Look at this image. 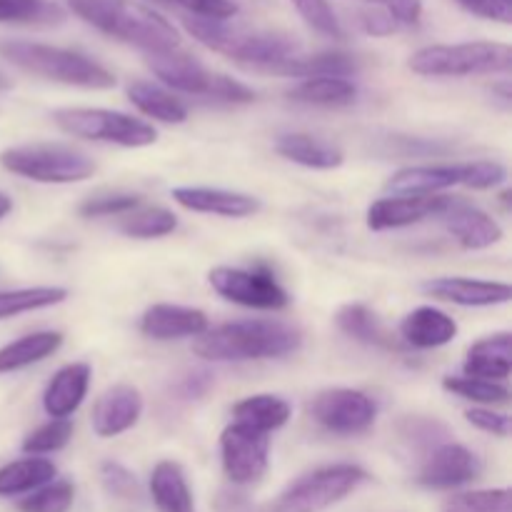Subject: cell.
I'll list each match as a JSON object with an SVG mask.
<instances>
[{
    "label": "cell",
    "instance_id": "cell-47",
    "mask_svg": "<svg viewBox=\"0 0 512 512\" xmlns=\"http://www.w3.org/2000/svg\"><path fill=\"white\" fill-rule=\"evenodd\" d=\"M365 30L375 35H385V33H393L395 30V20L390 18L388 13L385 15H365Z\"/></svg>",
    "mask_w": 512,
    "mask_h": 512
},
{
    "label": "cell",
    "instance_id": "cell-17",
    "mask_svg": "<svg viewBox=\"0 0 512 512\" xmlns=\"http://www.w3.org/2000/svg\"><path fill=\"white\" fill-rule=\"evenodd\" d=\"M420 290L428 298L463 305V308H493V305L510 303L512 298L508 283L475 278H430L420 285Z\"/></svg>",
    "mask_w": 512,
    "mask_h": 512
},
{
    "label": "cell",
    "instance_id": "cell-6",
    "mask_svg": "<svg viewBox=\"0 0 512 512\" xmlns=\"http://www.w3.org/2000/svg\"><path fill=\"white\" fill-rule=\"evenodd\" d=\"M0 165L8 173L45 185L83 183L95 173L93 158L58 143L15 145L0 153Z\"/></svg>",
    "mask_w": 512,
    "mask_h": 512
},
{
    "label": "cell",
    "instance_id": "cell-10",
    "mask_svg": "<svg viewBox=\"0 0 512 512\" xmlns=\"http://www.w3.org/2000/svg\"><path fill=\"white\" fill-rule=\"evenodd\" d=\"M208 283L223 300L255 310H283L290 298L265 265L255 268H230L218 265L208 273Z\"/></svg>",
    "mask_w": 512,
    "mask_h": 512
},
{
    "label": "cell",
    "instance_id": "cell-5",
    "mask_svg": "<svg viewBox=\"0 0 512 512\" xmlns=\"http://www.w3.org/2000/svg\"><path fill=\"white\" fill-rule=\"evenodd\" d=\"M410 70L425 78H465V75L508 73L512 48L508 43L475 40V43L428 45L410 55Z\"/></svg>",
    "mask_w": 512,
    "mask_h": 512
},
{
    "label": "cell",
    "instance_id": "cell-9",
    "mask_svg": "<svg viewBox=\"0 0 512 512\" xmlns=\"http://www.w3.org/2000/svg\"><path fill=\"white\" fill-rule=\"evenodd\" d=\"M55 125L73 138L113 143L120 148H148L158 140V130L145 120L108 108H58Z\"/></svg>",
    "mask_w": 512,
    "mask_h": 512
},
{
    "label": "cell",
    "instance_id": "cell-36",
    "mask_svg": "<svg viewBox=\"0 0 512 512\" xmlns=\"http://www.w3.org/2000/svg\"><path fill=\"white\" fill-rule=\"evenodd\" d=\"M443 388L448 393L458 395V398L470 400L478 405H495V403H508L510 390L505 383H490V380L468 378V375H448L443 380Z\"/></svg>",
    "mask_w": 512,
    "mask_h": 512
},
{
    "label": "cell",
    "instance_id": "cell-49",
    "mask_svg": "<svg viewBox=\"0 0 512 512\" xmlns=\"http://www.w3.org/2000/svg\"><path fill=\"white\" fill-rule=\"evenodd\" d=\"M8 85H10V83H8V80H5V78H3V75H0V90H5V88H8Z\"/></svg>",
    "mask_w": 512,
    "mask_h": 512
},
{
    "label": "cell",
    "instance_id": "cell-37",
    "mask_svg": "<svg viewBox=\"0 0 512 512\" xmlns=\"http://www.w3.org/2000/svg\"><path fill=\"white\" fill-rule=\"evenodd\" d=\"M75 503V488L68 480H53L33 490L18 503V512H68Z\"/></svg>",
    "mask_w": 512,
    "mask_h": 512
},
{
    "label": "cell",
    "instance_id": "cell-34",
    "mask_svg": "<svg viewBox=\"0 0 512 512\" xmlns=\"http://www.w3.org/2000/svg\"><path fill=\"white\" fill-rule=\"evenodd\" d=\"M120 233L128 235V238H138V240H155V238H165V235L173 233L178 228V218H175L170 210L158 208H135L130 213L120 215L118 223Z\"/></svg>",
    "mask_w": 512,
    "mask_h": 512
},
{
    "label": "cell",
    "instance_id": "cell-27",
    "mask_svg": "<svg viewBox=\"0 0 512 512\" xmlns=\"http://www.w3.org/2000/svg\"><path fill=\"white\" fill-rule=\"evenodd\" d=\"M60 345H63V335L55 333V330H38V333L23 335V338L0 348V375L40 363V360L58 353Z\"/></svg>",
    "mask_w": 512,
    "mask_h": 512
},
{
    "label": "cell",
    "instance_id": "cell-25",
    "mask_svg": "<svg viewBox=\"0 0 512 512\" xmlns=\"http://www.w3.org/2000/svg\"><path fill=\"white\" fill-rule=\"evenodd\" d=\"M463 373L468 378L505 383L510 378V333L490 335V338L470 345Z\"/></svg>",
    "mask_w": 512,
    "mask_h": 512
},
{
    "label": "cell",
    "instance_id": "cell-16",
    "mask_svg": "<svg viewBox=\"0 0 512 512\" xmlns=\"http://www.w3.org/2000/svg\"><path fill=\"white\" fill-rule=\"evenodd\" d=\"M143 415V395L133 385H113L95 400L90 425L98 438H115L133 428Z\"/></svg>",
    "mask_w": 512,
    "mask_h": 512
},
{
    "label": "cell",
    "instance_id": "cell-22",
    "mask_svg": "<svg viewBox=\"0 0 512 512\" xmlns=\"http://www.w3.org/2000/svg\"><path fill=\"white\" fill-rule=\"evenodd\" d=\"M400 335H403L405 343L418 350L443 348L458 338V323L443 310L423 305V308H415L413 313L405 315L403 323H400Z\"/></svg>",
    "mask_w": 512,
    "mask_h": 512
},
{
    "label": "cell",
    "instance_id": "cell-21",
    "mask_svg": "<svg viewBox=\"0 0 512 512\" xmlns=\"http://www.w3.org/2000/svg\"><path fill=\"white\" fill-rule=\"evenodd\" d=\"M90 388V365L70 363L53 375L43 393V408L53 420L70 418L83 405Z\"/></svg>",
    "mask_w": 512,
    "mask_h": 512
},
{
    "label": "cell",
    "instance_id": "cell-33",
    "mask_svg": "<svg viewBox=\"0 0 512 512\" xmlns=\"http://www.w3.org/2000/svg\"><path fill=\"white\" fill-rule=\"evenodd\" d=\"M68 298V290L55 288V285H38V288L20 290H0V320L15 318V315L33 313L60 305Z\"/></svg>",
    "mask_w": 512,
    "mask_h": 512
},
{
    "label": "cell",
    "instance_id": "cell-18",
    "mask_svg": "<svg viewBox=\"0 0 512 512\" xmlns=\"http://www.w3.org/2000/svg\"><path fill=\"white\" fill-rule=\"evenodd\" d=\"M448 195H388L368 208L365 223L370 230H393L435 218Z\"/></svg>",
    "mask_w": 512,
    "mask_h": 512
},
{
    "label": "cell",
    "instance_id": "cell-29",
    "mask_svg": "<svg viewBox=\"0 0 512 512\" xmlns=\"http://www.w3.org/2000/svg\"><path fill=\"white\" fill-rule=\"evenodd\" d=\"M58 468L48 458L13 460V463L0 468V498H13V495H28L43 485L53 483Z\"/></svg>",
    "mask_w": 512,
    "mask_h": 512
},
{
    "label": "cell",
    "instance_id": "cell-48",
    "mask_svg": "<svg viewBox=\"0 0 512 512\" xmlns=\"http://www.w3.org/2000/svg\"><path fill=\"white\" fill-rule=\"evenodd\" d=\"M10 210H13V200H10L5 193H0V220H3Z\"/></svg>",
    "mask_w": 512,
    "mask_h": 512
},
{
    "label": "cell",
    "instance_id": "cell-23",
    "mask_svg": "<svg viewBox=\"0 0 512 512\" xmlns=\"http://www.w3.org/2000/svg\"><path fill=\"white\" fill-rule=\"evenodd\" d=\"M358 70V60L350 53H340V50H325V53L315 55H293V58L283 60V63L273 65L265 73L288 75V78H348Z\"/></svg>",
    "mask_w": 512,
    "mask_h": 512
},
{
    "label": "cell",
    "instance_id": "cell-46",
    "mask_svg": "<svg viewBox=\"0 0 512 512\" xmlns=\"http://www.w3.org/2000/svg\"><path fill=\"white\" fill-rule=\"evenodd\" d=\"M363 3L380 5L395 23L403 25H415L423 15V0H363Z\"/></svg>",
    "mask_w": 512,
    "mask_h": 512
},
{
    "label": "cell",
    "instance_id": "cell-35",
    "mask_svg": "<svg viewBox=\"0 0 512 512\" xmlns=\"http://www.w3.org/2000/svg\"><path fill=\"white\" fill-rule=\"evenodd\" d=\"M65 10L53 0H0V23L58 25Z\"/></svg>",
    "mask_w": 512,
    "mask_h": 512
},
{
    "label": "cell",
    "instance_id": "cell-13",
    "mask_svg": "<svg viewBox=\"0 0 512 512\" xmlns=\"http://www.w3.org/2000/svg\"><path fill=\"white\" fill-rule=\"evenodd\" d=\"M483 475V460L460 443H438L420 465L415 483L428 490H450Z\"/></svg>",
    "mask_w": 512,
    "mask_h": 512
},
{
    "label": "cell",
    "instance_id": "cell-19",
    "mask_svg": "<svg viewBox=\"0 0 512 512\" xmlns=\"http://www.w3.org/2000/svg\"><path fill=\"white\" fill-rule=\"evenodd\" d=\"M173 200L185 210L205 215H220V218H250L260 210V200L248 193H235L223 188H173Z\"/></svg>",
    "mask_w": 512,
    "mask_h": 512
},
{
    "label": "cell",
    "instance_id": "cell-39",
    "mask_svg": "<svg viewBox=\"0 0 512 512\" xmlns=\"http://www.w3.org/2000/svg\"><path fill=\"white\" fill-rule=\"evenodd\" d=\"M73 438V423L68 418L53 420L50 418L48 423L35 428L28 438L23 440V453L28 455H48V453H58L63 450L65 445L70 443Z\"/></svg>",
    "mask_w": 512,
    "mask_h": 512
},
{
    "label": "cell",
    "instance_id": "cell-4",
    "mask_svg": "<svg viewBox=\"0 0 512 512\" xmlns=\"http://www.w3.org/2000/svg\"><path fill=\"white\" fill-rule=\"evenodd\" d=\"M0 55L15 68L25 73L40 75L45 80L73 85L85 90H108L115 85V75L98 60L78 53V50L55 48L45 43H30V40H3Z\"/></svg>",
    "mask_w": 512,
    "mask_h": 512
},
{
    "label": "cell",
    "instance_id": "cell-38",
    "mask_svg": "<svg viewBox=\"0 0 512 512\" xmlns=\"http://www.w3.org/2000/svg\"><path fill=\"white\" fill-rule=\"evenodd\" d=\"M443 512H512V493L508 488L470 490L450 498Z\"/></svg>",
    "mask_w": 512,
    "mask_h": 512
},
{
    "label": "cell",
    "instance_id": "cell-1",
    "mask_svg": "<svg viewBox=\"0 0 512 512\" xmlns=\"http://www.w3.org/2000/svg\"><path fill=\"white\" fill-rule=\"evenodd\" d=\"M300 343V330L280 320H235L205 330L193 343V350L198 358L213 363H245L283 358L295 353Z\"/></svg>",
    "mask_w": 512,
    "mask_h": 512
},
{
    "label": "cell",
    "instance_id": "cell-24",
    "mask_svg": "<svg viewBox=\"0 0 512 512\" xmlns=\"http://www.w3.org/2000/svg\"><path fill=\"white\" fill-rule=\"evenodd\" d=\"M275 150L290 163H298L303 168L313 170H333L340 168L345 160L343 150L338 145L320 140L308 133H285L275 140Z\"/></svg>",
    "mask_w": 512,
    "mask_h": 512
},
{
    "label": "cell",
    "instance_id": "cell-30",
    "mask_svg": "<svg viewBox=\"0 0 512 512\" xmlns=\"http://www.w3.org/2000/svg\"><path fill=\"white\" fill-rule=\"evenodd\" d=\"M128 100L140 113L153 120H160V123L180 125L188 120V108L170 90L160 88V85L135 80V83L128 85Z\"/></svg>",
    "mask_w": 512,
    "mask_h": 512
},
{
    "label": "cell",
    "instance_id": "cell-28",
    "mask_svg": "<svg viewBox=\"0 0 512 512\" xmlns=\"http://www.w3.org/2000/svg\"><path fill=\"white\" fill-rule=\"evenodd\" d=\"M290 403L288 400L278 398V395H248L240 403L233 405V418L235 423L245 425L250 430H258V433H273V430L283 428L290 420Z\"/></svg>",
    "mask_w": 512,
    "mask_h": 512
},
{
    "label": "cell",
    "instance_id": "cell-40",
    "mask_svg": "<svg viewBox=\"0 0 512 512\" xmlns=\"http://www.w3.org/2000/svg\"><path fill=\"white\" fill-rule=\"evenodd\" d=\"M295 5V10L300 13V18L315 30V33L325 35V38L343 40L345 30L340 25L338 15H335L333 5L328 0H290Z\"/></svg>",
    "mask_w": 512,
    "mask_h": 512
},
{
    "label": "cell",
    "instance_id": "cell-31",
    "mask_svg": "<svg viewBox=\"0 0 512 512\" xmlns=\"http://www.w3.org/2000/svg\"><path fill=\"white\" fill-rule=\"evenodd\" d=\"M335 323L348 338L358 340L363 345H375V348H395L393 335L388 333L378 315L363 303H348L338 310Z\"/></svg>",
    "mask_w": 512,
    "mask_h": 512
},
{
    "label": "cell",
    "instance_id": "cell-43",
    "mask_svg": "<svg viewBox=\"0 0 512 512\" xmlns=\"http://www.w3.org/2000/svg\"><path fill=\"white\" fill-rule=\"evenodd\" d=\"M170 5H180L188 10L193 18L205 20H230L238 13V5L233 0H168Z\"/></svg>",
    "mask_w": 512,
    "mask_h": 512
},
{
    "label": "cell",
    "instance_id": "cell-44",
    "mask_svg": "<svg viewBox=\"0 0 512 512\" xmlns=\"http://www.w3.org/2000/svg\"><path fill=\"white\" fill-rule=\"evenodd\" d=\"M465 420L475 425L483 433L495 435V438H508L510 435V415L508 413H495L490 408H473L465 413Z\"/></svg>",
    "mask_w": 512,
    "mask_h": 512
},
{
    "label": "cell",
    "instance_id": "cell-51",
    "mask_svg": "<svg viewBox=\"0 0 512 512\" xmlns=\"http://www.w3.org/2000/svg\"><path fill=\"white\" fill-rule=\"evenodd\" d=\"M510 3H512V0H510Z\"/></svg>",
    "mask_w": 512,
    "mask_h": 512
},
{
    "label": "cell",
    "instance_id": "cell-14",
    "mask_svg": "<svg viewBox=\"0 0 512 512\" xmlns=\"http://www.w3.org/2000/svg\"><path fill=\"white\" fill-rule=\"evenodd\" d=\"M435 218L443 223V228L458 240L465 250H485L493 248L503 240V228L495 218H490L478 205H470L458 198H445L443 208Z\"/></svg>",
    "mask_w": 512,
    "mask_h": 512
},
{
    "label": "cell",
    "instance_id": "cell-41",
    "mask_svg": "<svg viewBox=\"0 0 512 512\" xmlns=\"http://www.w3.org/2000/svg\"><path fill=\"white\" fill-rule=\"evenodd\" d=\"M140 205L138 195L130 193H113V195H98L80 205V215L83 218H118V215L130 213Z\"/></svg>",
    "mask_w": 512,
    "mask_h": 512
},
{
    "label": "cell",
    "instance_id": "cell-32",
    "mask_svg": "<svg viewBox=\"0 0 512 512\" xmlns=\"http://www.w3.org/2000/svg\"><path fill=\"white\" fill-rule=\"evenodd\" d=\"M290 100L320 108H345L358 98V88L348 78H308L288 90Z\"/></svg>",
    "mask_w": 512,
    "mask_h": 512
},
{
    "label": "cell",
    "instance_id": "cell-26",
    "mask_svg": "<svg viewBox=\"0 0 512 512\" xmlns=\"http://www.w3.org/2000/svg\"><path fill=\"white\" fill-rule=\"evenodd\" d=\"M150 498L160 512H195L193 493L183 468L173 460H163L150 473Z\"/></svg>",
    "mask_w": 512,
    "mask_h": 512
},
{
    "label": "cell",
    "instance_id": "cell-3",
    "mask_svg": "<svg viewBox=\"0 0 512 512\" xmlns=\"http://www.w3.org/2000/svg\"><path fill=\"white\" fill-rule=\"evenodd\" d=\"M183 25L205 48L228 55L230 60H238L255 70H268L300 53V45L285 33L233 28L225 20H205L193 18V15H185Z\"/></svg>",
    "mask_w": 512,
    "mask_h": 512
},
{
    "label": "cell",
    "instance_id": "cell-45",
    "mask_svg": "<svg viewBox=\"0 0 512 512\" xmlns=\"http://www.w3.org/2000/svg\"><path fill=\"white\" fill-rule=\"evenodd\" d=\"M468 13L480 15L485 20H495V23L508 25L512 20V3L510 0H455Z\"/></svg>",
    "mask_w": 512,
    "mask_h": 512
},
{
    "label": "cell",
    "instance_id": "cell-42",
    "mask_svg": "<svg viewBox=\"0 0 512 512\" xmlns=\"http://www.w3.org/2000/svg\"><path fill=\"white\" fill-rule=\"evenodd\" d=\"M100 480H103V488L108 490L113 498L118 500H138L140 498V485L135 480V475L130 470H125L120 463L113 460H105L100 465Z\"/></svg>",
    "mask_w": 512,
    "mask_h": 512
},
{
    "label": "cell",
    "instance_id": "cell-2",
    "mask_svg": "<svg viewBox=\"0 0 512 512\" xmlns=\"http://www.w3.org/2000/svg\"><path fill=\"white\" fill-rule=\"evenodd\" d=\"M73 13L100 33L135 45L148 55L180 48V33L153 8L133 0H68Z\"/></svg>",
    "mask_w": 512,
    "mask_h": 512
},
{
    "label": "cell",
    "instance_id": "cell-15",
    "mask_svg": "<svg viewBox=\"0 0 512 512\" xmlns=\"http://www.w3.org/2000/svg\"><path fill=\"white\" fill-rule=\"evenodd\" d=\"M148 68L153 70L155 78L168 88L188 95H203V98H215L220 83V73H210L205 65L180 50L170 53L148 55Z\"/></svg>",
    "mask_w": 512,
    "mask_h": 512
},
{
    "label": "cell",
    "instance_id": "cell-11",
    "mask_svg": "<svg viewBox=\"0 0 512 512\" xmlns=\"http://www.w3.org/2000/svg\"><path fill=\"white\" fill-rule=\"evenodd\" d=\"M318 425L335 435H360L373 428L378 405L373 398L353 388H330L315 395L308 405Z\"/></svg>",
    "mask_w": 512,
    "mask_h": 512
},
{
    "label": "cell",
    "instance_id": "cell-50",
    "mask_svg": "<svg viewBox=\"0 0 512 512\" xmlns=\"http://www.w3.org/2000/svg\"><path fill=\"white\" fill-rule=\"evenodd\" d=\"M153 3H168V0H153Z\"/></svg>",
    "mask_w": 512,
    "mask_h": 512
},
{
    "label": "cell",
    "instance_id": "cell-8",
    "mask_svg": "<svg viewBox=\"0 0 512 512\" xmlns=\"http://www.w3.org/2000/svg\"><path fill=\"white\" fill-rule=\"evenodd\" d=\"M368 480L360 465H323L300 475L270 505V512H325Z\"/></svg>",
    "mask_w": 512,
    "mask_h": 512
},
{
    "label": "cell",
    "instance_id": "cell-12",
    "mask_svg": "<svg viewBox=\"0 0 512 512\" xmlns=\"http://www.w3.org/2000/svg\"><path fill=\"white\" fill-rule=\"evenodd\" d=\"M220 460L233 485H255L270 463V438L258 430L233 423L220 433Z\"/></svg>",
    "mask_w": 512,
    "mask_h": 512
},
{
    "label": "cell",
    "instance_id": "cell-20",
    "mask_svg": "<svg viewBox=\"0 0 512 512\" xmlns=\"http://www.w3.org/2000/svg\"><path fill=\"white\" fill-rule=\"evenodd\" d=\"M205 330H208V315L198 308H185V305H150L140 318V333L153 340L198 338Z\"/></svg>",
    "mask_w": 512,
    "mask_h": 512
},
{
    "label": "cell",
    "instance_id": "cell-7",
    "mask_svg": "<svg viewBox=\"0 0 512 512\" xmlns=\"http://www.w3.org/2000/svg\"><path fill=\"white\" fill-rule=\"evenodd\" d=\"M508 173L495 160H470L455 165H415L403 168L385 183L388 195H438L440 190L465 185L475 190H490L505 183Z\"/></svg>",
    "mask_w": 512,
    "mask_h": 512
}]
</instances>
